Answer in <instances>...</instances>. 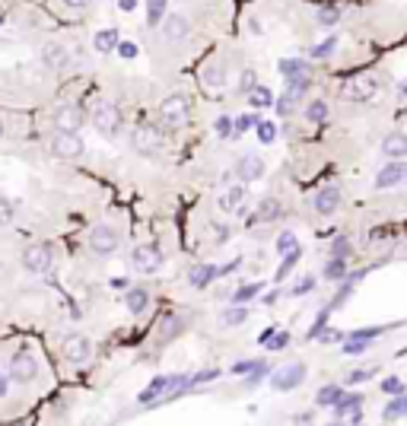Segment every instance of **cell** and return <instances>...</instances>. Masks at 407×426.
Returning a JSON list of instances; mask_svg holds the SVG:
<instances>
[{
  "label": "cell",
  "mask_w": 407,
  "mask_h": 426,
  "mask_svg": "<svg viewBox=\"0 0 407 426\" xmlns=\"http://www.w3.org/2000/svg\"><path fill=\"white\" fill-rule=\"evenodd\" d=\"M341 95L347 102H369L379 95V80L372 73H356L341 83Z\"/></svg>",
  "instance_id": "6da1fadb"
},
{
  "label": "cell",
  "mask_w": 407,
  "mask_h": 426,
  "mask_svg": "<svg viewBox=\"0 0 407 426\" xmlns=\"http://www.w3.org/2000/svg\"><path fill=\"white\" fill-rule=\"evenodd\" d=\"M93 124L99 134H105V137H112V134L121 131V112L118 105H112V102H99V105L93 108Z\"/></svg>",
  "instance_id": "7a4b0ae2"
},
{
  "label": "cell",
  "mask_w": 407,
  "mask_h": 426,
  "mask_svg": "<svg viewBox=\"0 0 407 426\" xmlns=\"http://www.w3.org/2000/svg\"><path fill=\"white\" fill-rule=\"evenodd\" d=\"M305 381V366L302 362H290V366H280L277 372L271 375V388L273 391H293Z\"/></svg>",
  "instance_id": "3957f363"
},
{
  "label": "cell",
  "mask_w": 407,
  "mask_h": 426,
  "mask_svg": "<svg viewBox=\"0 0 407 426\" xmlns=\"http://www.w3.org/2000/svg\"><path fill=\"white\" fill-rule=\"evenodd\" d=\"M51 150H54V156H61V159H76L83 153L80 131H57L54 140H51Z\"/></svg>",
  "instance_id": "277c9868"
},
{
  "label": "cell",
  "mask_w": 407,
  "mask_h": 426,
  "mask_svg": "<svg viewBox=\"0 0 407 426\" xmlns=\"http://www.w3.org/2000/svg\"><path fill=\"white\" fill-rule=\"evenodd\" d=\"M159 114H163L165 127H182L188 121V99L184 95H169L163 102V108H159Z\"/></svg>",
  "instance_id": "5b68a950"
},
{
  "label": "cell",
  "mask_w": 407,
  "mask_h": 426,
  "mask_svg": "<svg viewBox=\"0 0 407 426\" xmlns=\"http://www.w3.org/2000/svg\"><path fill=\"white\" fill-rule=\"evenodd\" d=\"M118 245H121V235H118V229H112V226H95L93 232H89V248H93L95 254H112Z\"/></svg>",
  "instance_id": "8992f818"
},
{
  "label": "cell",
  "mask_w": 407,
  "mask_h": 426,
  "mask_svg": "<svg viewBox=\"0 0 407 426\" xmlns=\"http://www.w3.org/2000/svg\"><path fill=\"white\" fill-rule=\"evenodd\" d=\"M51 261H54V254H51V245H32L25 248L23 254V267L29 273H45L51 271Z\"/></svg>",
  "instance_id": "52a82bcc"
},
{
  "label": "cell",
  "mask_w": 407,
  "mask_h": 426,
  "mask_svg": "<svg viewBox=\"0 0 407 426\" xmlns=\"http://www.w3.org/2000/svg\"><path fill=\"white\" fill-rule=\"evenodd\" d=\"M407 178V165H404V159H388L385 162V169L375 175V188L379 191H388V188H398L401 182Z\"/></svg>",
  "instance_id": "ba28073f"
},
{
  "label": "cell",
  "mask_w": 407,
  "mask_h": 426,
  "mask_svg": "<svg viewBox=\"0 0 407 426\" xmlns=\"http://www.w3.org/2000/svg\"><path fill=\"white\" fill-rule=\"evenodd\" d=\"M134 267L140 273H156L163 267V252L156 245H137L134 248Z\"/></svg>",
  "instance_id": "9c48e42d"
},
{
  "label": "cell",
  "mask_w": 407,
  "mask_h": 426,
  "mask_svg": "<svg viewBox=\"0 0 407 426\" xmlns=\"http://www.w3.org/2000/svg\"><path fill=\"white\" fill-rule=\"evenodd\" d=\"M10 375L16 381H32L38 375V362H35V356L29 353V350H19L16 356L10 360Z\"/></svg>",
  "instance_id": "30bf717a"
},
{
  "label": "cell",
  "mask_w": 407,
  "mask_h": 426,
  "mask_svg": "<svg viewBox=\"0 0 407 426\" xmlns=\"http://www.w3.org/2000/svg\"><path fill=\"white\" fill-rule=\"evenodd\" d=\"M83 121H86V112L80 105H61L54 112V127L57 131H80Z\"/></svg>",
  "instance_id": "8fae6325"
},
{
  "label": "cell",
  "mask_w": 407,
  "mask_h": 426,
  "mask_svg": "<svg viewBox=\"0 0 407 426\" xmlns=\"http://www.w3.org/2000/svg\"><path fill=\"white\" fill-rule=\"evenodd\" d=\"M134 146H137L140 153H156L159 146H163V131L150 127V124H140L137 131H134Z\"/></svg>",
  "instance_id": "7c38bea8"
},
{
  "label": "cell",
  "mask_w": 407,
  "mask_h": 426,
  "mask_svg": "<svg viewBox=\"0 0 407 426\" xmlns=\"http://www.w3.org/2000/svg\"><path fill=\"white\" fill-rule=\"evenodd\" d=\"M360 407H362V401L356 398V394H341L337 404H334V417L337 420H350V423H360V420H362Z\"/></svg>",
  "instance_id": "4fadbf2b"
},
{
  "label": "cell",
  "mask_w": 407,
  "mask_h": 426,
  "mask_svg": "<svg viewBox=\"0 0 407 426\" xmlns=\"http://www.w3.org/2000/svg\"><path fill=\"white\" fill-rule=\"evenodd\" d=\"M382 156L385 159H404L407 156V134L404 131H391L382 137Z\"/></svg>",
  "instance_id": "5bb4252c"
},
{
  "label": "cell",
  "mask_w": 407,
  "mask_h": 426,
  "mask_svg": "<svg viewBox=\"0 0 407 426\" xmlns=\"http://www.w3.org/2000/svg\"><path fill=\"white\" fill-rule=\"evenodd\" d=\"M235 175H239L242 182H258V178L264 175V159L254 156V153L242 156V159H239V165H235Z\"/></svg>",
  "instance_id": "9a60e30c"
},
{
  "label": "cell",
  "mask_w": 407,
  "mask_h": 426,
  "mask_svg": "<svg viewBox=\"0 0 407 426\" xmlns=\"http://www.w3.org/2000/svg\"><path fill=\"white\" fill-rule=\"evenodd\" d=\"M89 353H93V347H89L86 337L73 334V337H67V341H64V356H67L70 362H86Z\"/></svg>",
  "instance_id": "2e32d148"
},
{
  "label": "cell",
  "mask_w": 407,
  "mask_h": 426,
  "mask_svg": "<svg viewBox=\"0 0 407 426\" xmlns=\"http://www.w3.org/2000/svg\"><path fill=\"white\" fill-rule=\"evenodd\" d=\"M337 207H341V191L334 188V184H328V188H322L315 194V210L322 216H331V213H337Z\"/></svg>",
  "instance_id": "e0dca14e"
},
{
  "label": "cell",
  "mask_w": 407,
  "mask_h": 426,
  "mask_svg": "<svg viewBox=\"0 0 407 426\" xmlns=\"http://www.w3.org/2000/svg\"><path fill=\"white\" fill-rule=\"evenodd\" d=\"M42 61H45V67L61 70V67H67V64H70V54H67V48H64V45H45V48H42Z\"/></svg>",
  "instance_id": "ac0fdd59"
},
{
  "label": "cell",
  "mask_w": 407,
  "mask_h": 426,
  "mask_svg": "<svg viewBox=\"0 0 407 426\" xmlns=\"http://www.w3.org/2000/svg\"><path fill=\"white\" fill-rule=\"evenodd\" d=\"M163 35L169 38V42H178V38H184L188 35V19L184 16H165V23H163Z\"/></svg>",
  "instance_id": "d6986e66"
},
{
  "label": "cell",
  "mask_w": 407,
  "mask_h": 426,
  "mask_svg": "<svg viewBox=\"0 0 407 426\" xmlns=\"http://www.w3.org/2000/svg\"><path fill=\"white\" fill-rule=\"evenodd\" d=\"M280 213H283V210H280V201H273V197H264V201L258 203V210H254L252 223H273Z\"/></svg>",
  "instance_id": "ffe728a7"
},
{
  "label": "cell",
  "mask_w": 407,
  "mask_h": 426,
  "mask_svg": "<svg viewBox=\"0 0 407 426\" xmlns=\"http://www.w3.org/2000/svg\"><path fill=\"white\" fill-rule=\"evenodd\" d=\"M213 277H216L213 264H194V267H191V273H188V280H191L194 290H204L207 283H213Z\"/></svg>",
  "instance_id": "44dd1931"
},
{
  "label": "cell",
  "mask_w": 407,
  "mask_h": 426,
  "mask_svg": "<svg viewBox=\"0 0 407 426\" xmlns=\"http://www.w3.org/2000/svg\"><path fill=\"white\" fill-rule=\"evenodd\" d=\"M242 203H245V188H229L220 197V210H226V213H242Z\"/></svg>",
  "instance_id": "7402d4cb"
},
{
  "label": "cell",
  "mask_w": 407,
  "mask_h": 426,
  "mask_svg": "<svg viewBox=\"0 0 407 426\" xmlns=\"http://www.w3.org/2000/svg\"><path fill=\"white\" fill-rule=\"evenodd\" d=\"M312 86V80H309V73H299V76H286V93L283 95H290L293 102H299L305 95V89Z\"/></svg>",
  "instance_id": "603a6c76"
},
{
  "label": "cell",
  "mask_w": 407,
  "mask_h": 426,
  "mask_svg": "<svg viewBox=\"0 0 407 426\" xmlns=\"http://www.w3.org/2000/svg\"><path fill=\"white\" fill-rule=\"evenodd\" d=\"M124 302H127V309H131L134 315H140V312H143L146 305H150V296H146V290H143V286H134V290H127Z\"/></svg>",
  "instance_id": "cb8c5ba5"
},
{
  "label": "cell",
  "mask_w": 407,
  "mask_h": 426,
  "mask_svg": "<svg viewBox=\"0 0 407 426\" xmlns=\"http://www.w3.org/2000/svg\"><path fill=\"white\" fill-rule=\"evenodd\" d=\"M404 413H407V398H401V394H391V401H388L385 410H382V420H385V423H391V420L404 417Z\"/></svg>",
  "instance_id": "d4e9b609"
},
{
  "label": "cell",
  "mask_w": 407,
  "mask_h": 426,
  "mask_svg": "<svg viewBox=\"0 0 407 426\" xmlns=\"http://www.w3.org/2000/svg\"><path fill=\"white\" fill-rule=\"evenodd\" d=\"M95 51H102V54H108V51H118V32L114 29H102L99 35L93 38Z\"/></svg>",
  "instance_id": "484cf974"
},
{
  "label": "cell",
  "mask_w": 407,
  "mask_h": 426,
  "mask_svg": "<svg viewBox=\"0 0 407 426\" xmlns=\"http://www.w3.org/2000/svg\"><path fill=\"white\" fill-rule=\"evenodd\" d=\"M324 277H328V280H343V277H347V258L331 254V261L324 264Z\"/></svg>",
  "instance_id": "4316f807"
},
{
  "label": "cell",
  "mask_w": 407,
  "mask_h": 426,
  "mask_svg": "<svg viewBox=\"0 0 407 426\" xmlns=\"http://www.w3.org/2000/svg\"><path fill=\"white\" fill-rule=\"evenodd\" d=\"M305 121H312V124H322V121H328V102H309L305 105Z\"/></svg>",
  "instance_id": "83f0119b"
},
{
  "label": "cell",
  "mask_w": 407,
  "mask_h": 426,
  "mask_svg": "<svg viewBox=\"0 0 407 426\" xmlns=\"http://www.w3.org/2000/svg\"><path fill=\"white\" fill-rule=\"evenodd\" d=\"M248 102H252L254 108H267V105H273V93L267 86H254L252 93H248Z\"/></svg>",
  "instance_id": "f1b7e54d"
},
{
  "label": "cell",
  "mask_w": 407,
  "mask_h": 426,
  "mask_svg": "<svg viewBox=\"0 0 407 426\" xmlns=\"http://www.w3.org/2000/svg\"><path fill=\"white\" fill-rule=\"evenodd\" d=\"M280 73L283 76H299V73H309V64L299 61V57H286V61H280Z\"/></svg>",
  "instance_id": "f546056e"
},
{
  "label": "cell",
  "mask_w": 407,
  "mask_h": 426,
  "mask_svg": "<svg viewBox=\"0 0 407 426\" xmlns=\"http://www.w3.org/2000/svg\"><path fill=\"white\" fill-rule=\"evenodd\" d=\"M169 381H172V379H165V375H159V379L153 381V388H146V391L140 394V401H143V404H146V401H156L159 394H165V391H169Z\"/></svg>",
  "instance_id": "4dcf8cb0"
},
{
  "label": "cell",
  "mask_w": 407,
  "mask_h": 426,
  "mask_svg": "<svg viewBox=\"0 0 407 426\" xmlns=\"http://www.w3.org/2000/svg\"><path fill=\"white\" fill-rule=\"evenodd\" d=\"M165 16V0H146V23L156 25Z\"/></svg>",
  "instance_id": "1f68e13d"
},
{
  "label": "cell",
  "mask_w": 407,
  "mask_h": 426,
  "mask_svg": "<svg viewBox=\"0 0 407 426\" xmlns=\"http://www.w3.org/2000/svg\"><path fill=\"white\" fill-rule=\"evenodd\" d=\"M341 394H343L341 385H328V388H322V391H318V404H322V407H334Z\"/></svg>",
  "instance_id": "d6a6232c"
},
{
  "label": "cell",
  "mask_w": 407,
  "mask_h": 426,
  "mask_svg": "<svg viewBox=\"0 0 407 426\" xmlns=\"http://www.w3.org/2000/svg\"><path fill=\"white\" fill-rule=\"evenodd\" d=\"M245 318H248V309H242V305H232V309H226V312L220 315V321H223V324H242Z\"/></svg>",
  "instance_id": "836d02e7"
},
{
  "label": "cell",
  "mask_w": 407,
  "mask_h": 426,
  "mask_svg": "<svg viewBox=\"0 0 407 426\" xmlns=\"http://www.w3.org/2000/svg\"><path fill=\"white\" fill-rule=\"evenodd\" d=\"M254 127H258V140H261V143H273V137H277V127H273L271 121H258Z\"/></svg>",
  "instance_id": "e575fe53"
},
{
  "label": "cell",
  "mask_w": 407,
  "mask_h": 426,
  "mask_svg": "<svg viewBox=\"0 0 407 426\" xmlns=\"http://www.w3.org/2000/svg\"><path fill=\"white\" fill-rule=\"evenodd\" d=\"M261 292V283H248V286H239V290H235V302H245V299H252V296H258Z\"/></svg>",
  "instance_id": "d590c367"
},
{
  "label": "cell",
  "mask_w": 407,
  "mask_h": 426,
  "mask_svg": "<svg viewBox=\"0 0 407 426\" xmlns=\"http://www.w3.org/2000/svg\"><path fill=\"white\" fill-rule=\"evenodd\" d=\"M293 248H299V242H296V235L293 232H280V239H277V252H293Z\"/></svg>",
  "instance_id": "8d00e7d4"
},
{
  "label": "cell",
  "mask_w": 407,
  "mask_h": 426,
  "mask_svg": "<svg viewBox=\"0 0 407 426\" xmlns=\"http://www.w3.org/2000/svg\"><path fill=\"white\" fill-rule=\"evenodd\" d=\"M296 261H299V248L286 252V254H283V264H280V271H277V280H283V277H286V271H290V267L296 264Z\"/></svg>",
  "instance_id": "74e56055"
},
{
  "label": "cell",
  "mask_w": 407,
  "mask_h": 426,
  "mask_svg": "<svg viewBox=\"0 0 407 426\" xmlns=\"http://www.w3.org/2000/svg\"><path fill=\"white\" fill-rule=\"evenodd\" d=\"M331 254H337V258H347V254H350V239H347V235H337L334 245H331Z\"/></svg>",
  "instance_id": "f35d334b"
},
{
  "label": "cell",
  "mask_w": 407,
  "mask_h": 426,
  "mask_svg": "<svg viewBox=\"0 0 407 426\" xmlns=\"http://www.w3.org/2000/svg\"><path fill=\"white\" fill-rule=\"evenodd\" d=\"M334 48H337V38H324L322 45H315V48H312V57H328Z\"/></svg>",
  "instance_id": "ab89813d"
},
{
  "label": "cell",
  "mask_w": 407,
  "mask_h": 426,
  "mask_svg": "<svg viewBox=\"0 0 407 426\" xmlns=\"http://www.w3.org/2000/svg\"><path fill=\"white\" fill-rule=\"evenodd\" d=\"M337 19H341V13H337L334 6H324V10H318V23H322V25H334Z\"/></svg>",
  "instance_id": "60d3db41"
},
{
  "label": "cell",
  "mask_w": 407,
  "mask_h": 426,
  "mask_svg": "<svg viewBox=\"0 0 407 426\" xmlns=\"http://www.w3.org/2000/svg\"><path fill=\"white\" fill-rule=\"evenodd\" d=\"M382 391H385V394H401V391H404V381H401L398 375H391V379L382 381Z\"/></svg>",
  "instance_id": "b9f144b4"
},
{
  "label": "cell",
  "mask_w": 407,
  "mask_h": 426,
  "mask_svg": "<svg viewBox=\"0 0 407 426\" xmlns=\"http://www.w3.org/2000/svg\"><path fill=\"white\" fill-rule=\"evenodd\" d=\"M232 127H235L232 118H226V114H223V118H216V134H220V137H229V134H232Z\"/></svg>",
  "instance_id": "7bdbcfd3"
},
{
  "label": "cell",
  "mask_w": 407,
  "mask_h": 426,
  "mask_svg": "<svg viewBox=\"0 0 407 426\" xmlns=\"http://www.w3.org/2000/svg\"><path fill=\"white\" fill-rule=\"evenodd\" d=\"M10 220H13V203L6 197H0V226H6Z\"/></svg>",
  "instance_id": "ee69618b"
},
{
  "label": "cell",
  "mask_w": 407,
  "mask_h": 426,
  "mask_svg": "<svg viewBox=\"0 0 407 426\" xmlns=\"http://www.w3.org/2000/svg\"><path fill=\"white\" fill-rule=\"evenodd\" d=\"M204 80H207L210 86H220V83H223V70L220 67H207V70H204Z\"/></svg>",
  "instance_id": "f6af8a7d"
},
{
  "label": "cell",
  "mask_w": 407,
  "mask_h": 426,
  "mask_svg": "<svg viewBox=\"0 0 407 426\" xmlns=\"http://www.w3.org/2000/svg\"><path fill=\"white\" fill-rule=\"evenodd\" d=\"M379 334H382L379 328H360V331H353L350 337H353V341H372V337H379Z\"/></svg>",
  "instance_id": "bcb514c9"
},
{
  "label": "cell",
  "mask_w": 407,
  "mask_h": 426,
  "mask_svg": "<svg viewBox=\"0 0 407 426\" xmlns=\"http://www.w3.org/2000/svg\"><path fill=\"white\" fill-rule=\"evenodd\" d=\"M118 54L131 61V57H137V45H134V42H118Z\"/></svg>",
  "instance_id": "7dc6e473"
},
{
  "label": "cell",
  "mask_w": 407,
  "mask_h": 426,
  "mask_svg": "<svg viewBox=\"0 0 407 426\" xmlns=\"http://www.w3.org/2000/svg\"><path fill=\"white\" fill-rule=\"evenodd\" d=\"M254 86H258V83H254V73H252V70H245V73H242V83H239V89H242V93H252Z\"/></svg>",
  "instance_id": "c3c4849f"
},
{
  "label": "cell",
  "mask_w": 407,
  "mask_h": 426,
  "mask_svg": "<svg viewBox=\"0 0 407 426\" xmlns=\"http://www.w3.org/2000/svg\"><path fill=\"white\" fill-rule=\"evenodd\" d=\"M254 124V118H252V114H242V118L239 121H235V134H242V131H248V127H252Z\"/></svg>",
  "instance_id": "681fc988"
},
{
  "label": "cell",
  "mask_w": 407,
  "mask_h": 426,
  "mask_svg": "<svg viewBox=\"0 0 407 426\" xmlns=\"http://www.w3.org/2000/svg\"><path fill=\"white\" fill-rule=\"evenodd\" d=\"M312 286H315V280H312V277H305V280H299V286H296V290H293V292H296V296H302V292H309Z\"/></svg>",
  "instance_id": "f907efd6"
},
{
  "label": "cell",
  "mask_w": 407,
  "mask_h": 426,
  "mask_svg": "<svg viewBox=\"0 0 407 426\" xmlns=\"http://www.w3.org/2000/svg\"><path fill=\"white\" fill-rule=\"evenodd\" d=\"M347 334H341V331H334V328H328V331H322V341H343Z\"/></svg>",
  "instance_id": "816d5d0a"
},
{
  "label": "cell",
  "mask_w": 407,
  "mask_h": 426,
  "mask_svg": "<svg viewBox=\"0 0 407 426\" xmlns=\"http://www.w3.org/2000/svg\"><path fill=\"white\" fill-rule=\"evenodd\" d=\"M64 4H67V6H73V10H86V6L93 4V0H64Z\"/></svg>",
  "instance_id": "f5cc1de1"
},
{
  "label": "cell",
  "mask_w": 407,
  "mask_h": 426,
  "mask_svg": "<svg viewBox=\"0 0 407 426\" xmlns=\"http://www.w3.org/2000/svg\"><path fill=\"white\" fill-rule=\"evenodd\" d=\"M369 375H372V372H350V375H347V381H350V385H353V381H366Z\"/></svg>",
  "instance_id": "db71d44e"
},
{
  "label": "cell",
  "mask_w": 407,
  "mask_h": 426,
  "mask_svg": "<svg viewBox=\"0 0 407 426\" xmlns=\"http://www.w3.org/2000/svg\"><path fill=\"white\" fill-rule=\"evenodd\" d=\"M6 391H10V379H6V375H0V398H4Z\"/></svg>",
  "instance_id": "11a10c76"
},
{
  "label": "cell",
  "mask_w": 407,
  "mask_h": 426,
  "mask_svg": "<svg viewBox=\"0 0 407 426\" xmlns=\"http://www.w3.org/2000/svg\"><path fill=\"white\" fill-rule=\"evenodd\" d=\"M118 6H121V10H127V13H131L134 6H137V0H118Z\"/></svg>",
  "instance_id": "9f6ffc18"
},
{
  "label": "cell",
  "mask_w": 407,
  "mask_h": 426,
  "mask_svg": "<svg viewBox=\"0 0 407 426\" xmlns=\"http://www.w3.org/2000/svg\"><path fill=\"white\" fill-rule=\"evenodd\" d=\"M0 137H4V121H0Z\"/></svg>",
  "instance_id": "6f0895ef"
},
{
  "label": "cell",
  "mask_w": 407,
  "mask_h": 426,
  "mask_svg": "<svg viewBox=\"0 0 407 426\" xmlns=\"http://www.w3.org/2000/svg\"><path fill=\"white\" fill-rule=\"evenodd\" d=\"M404 93H407V83H404Z\"/></svg>",
  "instance_id": "680465c9"
}]
</instances>
